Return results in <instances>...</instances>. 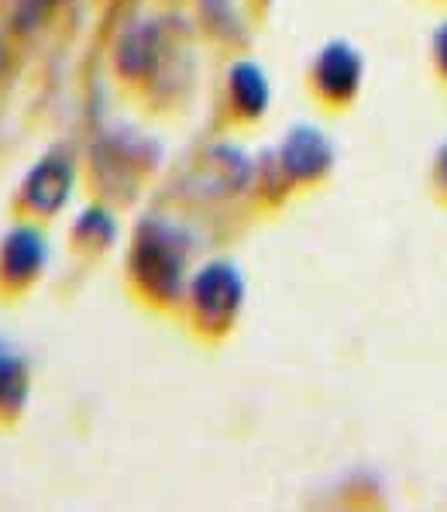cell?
I'll list each match as a JSON object with an SVG mask.
<instances>
[{
	"label": "cell",
	"mask_w": 447,
	"mask_h": 512,
	"mask_svg": "<svg viewBox=\"0 0 447 512\" xmlns=\"http://www.w3.org/2000/svg\"><path fill=\"white\" fill-rule=\"evenodd\" d=\"M49 265V238L38 220H18L0 238V299L25 296Z\"/></svg>",
	"instance_id": "obj_4"
},
{
	"label": "cell",
	"mask_w": 447,
	"mask_h": 512,
	"mask_svg": "<svg viewBox=\"0 0 447 512\" xmlns=\"http://www.w3.org/2000/svg\"><path fill=\"white\" fill-rule=\"evenodd\" d=\"M227 100H231L234 114L241 121H258V117L269 110L272 86L265 69L252 59H238L227 69Z\"/></svg>",
	"instance_id": "obj_9"
},
{
	"label": "cell",
	"mask_w": 447,
	"mask_h": 512,
	"mask_svg": "<svg viewBox=\"0 0 447 512\" xmlns=\"http://www.w3.org/2000/svg\"><path fill=\"white\" fill-rule=\"evenodd\" d=\"M76 186V159L66 148H49L31 162L18 186V214L31 220H52L66 210Z\"/></svg>",
	"instance_id": "obj_3"
},
{
	"label": "cell",
	"mask_w": 447,
	"mask_h": 512,
	"mask_svg": "<svg viewBox=\"0 0 447 512\" xmlns=\"http://www.w3.org/2000/svg\"><path fill=\"white\" fill-rule=\"evenodd\" d=\"M200 189H207V196H234L252 183V162L241 148L234 145H214L203 155L200 165Z\"/></svg>",
	"instance_id": "obj_7"
},
{
	"label": "cell",
	"mask_w": 447,
	"mask_h": 512,
	"mask_svg": "<svg viewBox=\"0 0 447 512\" xmlns=\"http://www.w3.org/2000/svg\"><path fill=\"white\" fill-rule=\"evenodd\" d=\"M162 59V31L159 25L145 21V25H131L117 42L114 52V66L124 80H145L159 69Z\"/></svg>",
	"instance_id": "obj_8"
},
{
	"label": "cell",
	"mask_w": 447,
	"mask_h": 512,
	"mask_svg": "<svg viewBox=\"0 0 447 512\" xmlns=\"http://www.w3.org/2000/svg\"><path fill=\"white\" fill-rule=\"evenodd\" d=\"M73 241L80 244L83 251H107L117 241V220L107 207L100 203H90V207L80 210L73 224Z\"/></svg>",
	"instance_id": "obj_11"
},
{
	"label": "cell",
	"mask_w": 447,
	"mask_h": 512,
	"mask_svg": "<svg viewBox=\"0 0 447 512\" xmlns=\"http://www.w3.org/2000/svg\"><path fill=\"white\" fill-rule=\"evenodd\" d=\"M190 234L169 217H141L128 251V279L148 303L172 306L190 286Z\"/></svg>",
	"instance_id": "obj_1"
},
{
	"label": "cell",
	"mask_w": 447,
	"mask_h": 512,
	"mask_svg": "<svg viewBox=\"0 0 447 512\" xmlns=\"http://www.w3.org/2000/svg\"><path fill=\"white\" fill-rule=\"evenodd\" d=\"M186 299H190L200 334L221 337L234 327L241 306H245V275L231 258H210L190 275Z\"/></svg>",
	"instance_id": "obj_2"
},
{
	"label": "cell",
	"mask_w": 447,
	"mask_h": 512,
	"mask_svg": "<svg viewBox=\"0 0 447 512\" xmlns=\"http://www.w3.org/2000/svg\"><path fill=\"white\" fill-rule=\"evenodd\" d=\"M437 179L447 186V145L441 148V155H437Z\"/></svg>",
	"instance_id": "obj_14"
},
{
	"label": "cell",
	"mask_w": 447,
	"mask_h": 512,
	"mask_svg": "<svg viewBox=\"0 0 447 512\" xmlns=\"http://www.w3.org/2000/svg\"><path fill=\"white\" fill-rule=\"evenodd\" d=\"M7 66H11V45H7V38L0 35V80L7 76Z\"/></svg>",
	"instance_id": "obj_13"
},
{
	"label": "cell",
	"mask_w": 447,
	"mask_h": 512,
	"mask_svg": "<svg viewBox=\"0 0 447 512\" xmlns=\"http://www.w3.org/2000/svg\"><path fill=\"white\" fill-rule=\"evenodd\" d=\"M279 159L293 183H317L334 165V148L327 135L313 124H296L279 145Z\"/></svg>",
	"instance_id": "obj_6"
},
{
	"label": "cell",
	"mask_w": 447,
	"mask_h": 512,
	"mask_svg": "<svg viewBox=\"0 0 447 512\" xmlns=\"http://www.w3.org/2000/svg\"><path fill=\"white\" fill-rule=\"evenodd\" d=\"M362 55L351 42H327L313 59V86L331 104H348L362 86Z\"/></svg>",
	"instance_id": "obj_5"
},
{
	"label": "cell",
	"mask_w": 447,
	"mask_h": 512,
	"mask_svg": "<svg viewBox=\"0 0 447 512\" xmlns=\"http://www.w3.org/2000/svg\"><path fill=\"white\" fill-rule=\"evenodd\" d=\"M31 403L28 358L0 337V423H18Z\"/></svg>",
	"instance_id": "obj_10"
},
{
	"label": "cell",
	"mask_w": 447,
	"mask_h": 512,
	"mask_svg": "<svg viewBox=\"0 0 447 512\" xmlns=\"http://www.w3.org/2000/svg\"><path fill=\"white\" fill-rule=\"evenodd\" d=\"M434 59H437V66L447 73V25L437 28V35H434Z\"/></svg>",
	"instance_id": "obj_12"
}]
</instances>
